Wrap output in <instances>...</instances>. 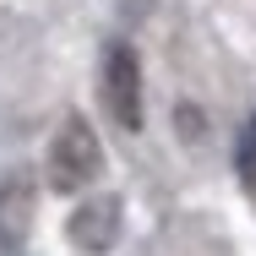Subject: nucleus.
<instances>
[{
    "label": "nucleus",
    "mask_w": 256,
    "mask_h": 256,
    "mask_svg": "<svg viewBox=\"0 0 256 256\" xmlns=\"http://www.w3.org/2000/svg\"><path fill=\"white\" fill-rule=\"evenodd\" d=\"M114 229H120V207L109 202V196L71 218V234H76V246H88V251H109V246H114Z\"/></svg>",
    "instance_id": "nucleus-3"
},
{
    "label": "nucleus",
    "mask_w": 256,
    "mask_h": 256,
    "mask_svg": "<svg viewBox=\"0 0 256 256\" xmlns=\"http://www.w3.org/2000/svg\"><path fill=\"white\" fill-rule=\"evenodd\" d=\"M104 104L126 131L142 126V66H136L131 44H109L104 54Z\"/></svg>",
    "instance_id": "nucleus-2"
},
{
    "label": "nucleus",
    "mask_w": 256,
    "mask_h": 256,
    "mask_svg": "<svg viewBox=\"0 0 256 256\" xmlns=\"http://www.w3.org/2000/svg\"><path fill=\"white\" fill-rule=\"evenodd\" d=\"M98 164L104 158H98L93 126L88 120H66L60 136H54V148H50V186L66 191V196H76V191H88L98 180Z\"/></svg>",
    "instance_id": "nucleus-1"
}]
</instances>
